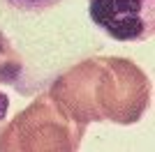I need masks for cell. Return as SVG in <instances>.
I'll return each instance as SVG.
<instances>
[{
  "label": "cell",
  "mask_w": 155,
  "mask_h": 152,
  "mask_svg": "<svg viewBox=\"0 0 155 152\" xmlns=\"http://www.w3.org/2000/svg\"><path fill=\"white\" fill-rule=\"evenodd\" d=\"M88 14L116 42H146L155 32V0H88Z\"/></svg>",
  "instance_id": "3"
},
{
  "label": "cell",
  "mask_w": 155,
  "mask_h": 152,
  "mask_svg": "<svg viewBox=\"0 0 155 152\" xmlns=\"http://www.w3.org/2000/svg\"><path fill=\"white\" fill-rule=\"evenodd\" d=\"M7 5H12L14 9H21V12H46L60 2V0H5Z\"/></svg>",
  "instance_id": "5"
},
{
  "label": "cell",
  "mask_w": 155,
  "mask_h": 152,
  "mask_svg": "<svg viewBox=\"0 0 155 152\" xmlns=\"http://www.w3.org/2000/svg\"><path fill=\"white\" fill-rule=\"evenodd\" d=\"M150 78L137 62L116 55L86 58L51 83V97L81 125H137L150 108Z\"/></svg>",
  "instance_id": "1"
},
{
  "label": "cell",
  "mask_w": 155,
  "mask_h": 152,
  "mask_svg": "<svg viewBox=\"0 0 155 152\" xmlns=\"http://www.w3.org/2000/svg\"><path fill=\"white\" fill-rule=\"evenodd\" d=\"M7 111H9V97L0 90V122L7 118Z\"/></svg>",
  "instance_id": "6"
},
{
  "label": "cell",
  "mask_w": 155,
  "mask_h": 152,
  "mask_svg": "<svg viewBox=\"0 0 155 152\" xmlns=\"http://www.w3.org/2000/svg\"><path fill=\"white\" fill-rule=\"evenodd\" d=\"M86 127L49 95H39L0 129V152H74Z\"/></svg>",
  "instance_id": "2"
},
{
  "label": "cell",
  "mask_w": 155,
  "mask_h": 152,
  "mask_svg": "<svg viewBox=\"0 0 155 152\" xmlns=\"http://www.w3.org/2000/svg\"><path fill=\"white\" fill-rule=\"evenodd\" d=\"M21 71H23V60L9 44V39L0 32V83L16 85Z\"/></svg>",
  "instance_id": "4"
}]
</instances>
